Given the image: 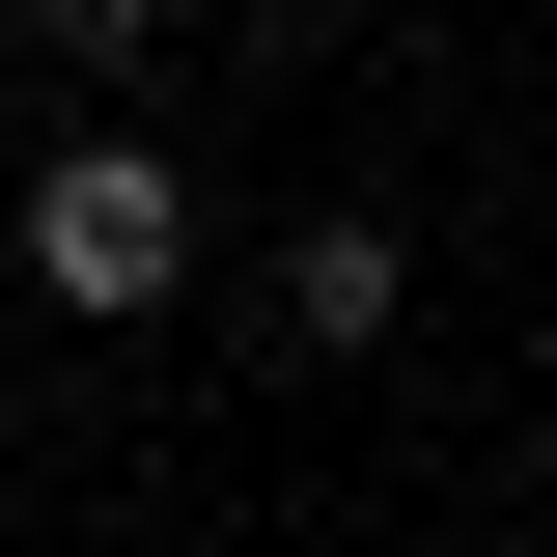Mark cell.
Listing matches in <instances>:
<instances>
[{"mask_svg": "<svg viewBox=\"0 0 557 557\" xmlns=\"http://www.w3.org/2000/svg\"><path fill=\"white\" fill-rule=\"evenodd\" d=\"M28 307H57V335H168V307H196V139L168 112L28 139Z\"/></svg>", "mask_w": 557, "mask_h": 557, "instance_id": "obj_1", "label": "cell"}, {"mask_svg": "<svg viewBox=\"0 0 557 557\" xmlns=\"http://www.w3.org/2000/svg\"><path fill=\"white\" fill-rule=\"evenodd\" d=\"M0 168H28V57H0Z\"/></svg>", "mask_w": 557, "mask_h": 557, "instance_id": "obj_4", "label": "cell"}, {"mask_svg": "<svg viewBox=\"0 0 557 557\" xmlns=\"http://www.w3.org/2000/svg\"><path fill=\"white\" fill-rule=\"evenodd\" d=\"M0 57L84 84V112H139V84H168V0H0Z\"/></svg>", "mask_w": 557, "mask_h": 557, "instance_id": "obj_3", "label": "cell"}, {"mask_svg": "<svg viewBox=\"0 0 557 557\" xmlns=\"http://www.w3.org/2000/svg\"><path fill=\"white\" fill-rule=\"evenodd\" d=\"M391 307H418V223H391V196L278 223V278H251V335H278V362H391Z\"/></svg>", "mask_w": 557, "mask_h": 557, "instance_id": "obj_2", "label": "cell"}]
</instances>
